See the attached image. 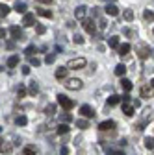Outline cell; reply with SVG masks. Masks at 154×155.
Here are the masks:
<instances>
[{"mask_svg": "<svg viewBox=\"0 0 154 155\" xmlns=\"http://www.w3.org/2000/svg\"><path fill=\"white\" fill-rule=\"evenodd\" d=\"M86 65H87L86 57H74V59H71V61L67 63V68H72V70H80V68H84Z\"/></svg>", "mask_w": 154, "mask_h": 155, "instance_id": "cell-1", "label": "cell"}, {"mask_svg": "<svg viewBox=\"0 0 154 155\" xmlns=\"http://www.w3.org/2000/svg\"><path fill=\"white\" fill-rule=\"evenodd\" d=\"M65 87L69 91H80L84 87L82 80H78V78H69V80H65Z\"/></svg>", "mask_w": 154, "mask_h": 155, "instance_id": "cell-2", "label": "cell"}, {"mask_svg": "<svg viewBox=\"0 0 154 155\" xmlns=\"http://www.w3.org/2000/svg\"><path fill=\"white\" fill-rule=\"evenodd\" d=\"M58 104H60L65 111H71V109L74 107V102H72L71 98H67L65 94H58Z\"/></svg>", "mask_w": 154, "mask_h": 155, "instance_id": "cell-3", "label": "cell"}, {"mask_svg": "<svg viewBox=\"0 0 154 155\" xmlns=\"http://www.w3.org/2000/svg\"><path fill=\"white\" fill-rule=\"evenodd\" d=\"M136 50H138V55H139V59H147V57L152 54V50H150L147 45H143V43H139Z\"/></svg>", "mask_w": 154, "mask_h": 155, "instance_id": "cell-4", "label": "cell"}, {"mask_svg": "<svg viewBox=\"0 0 154 155\" xmlns=\"http://www.w3.org/2000/svg\"><path fill=\"white\" fill-rule=\"evenodd\" d=\"M82 26L87 33L95 35V31H97V26H95V21H91V18H82Z\"/></svg>", "mask_w": 154, "mask_h": 155, "instance_id": "cell-5", "label": "cell"}, {"mask_svg": "<svg viewBox=\"0 0 154 155\" xmlns=\"http://www.w3.org/2000/svg\"><path fill=\"white\" fill-rule=\"evenodd\" d=\"M9 33H11V37L15 39V41H21V39H24V33H23V30L19 28V26H11V28H9Z\"/></svg>", "mask_w": 154, "mask_h": 155, "instance_id": "cell-6", "label": "cell"}, {"mask_svg": "<svg viewBox=\"0 0 154 155\" xmlns=\"http://www.w3.org/2000/svg\"><path fill=\"white\" fill-rule=\"evenodd\" d=\"M99 129L100 131H111V129H115V122L113 120H104V122L99 124Z\"/></svg>", "mask_w": 154, "mask_h": 155, "instance_id": "cell-7", "label": "cell"}, {"mask_svg": "<svg viewBox=\"0 0 154 155\" xmlns=\"http://www.w3.org/2000/svg\"><path fill=\"white\" fill-rule=\"evenodd\" d=\"M80 114L84 116V118H91V116H95V111L89 105H82L80 107Z\"/></svg>", "mask_w": 154, "mask_h": 155, "instance_id": "cell-8", "label": "cell"}, {"mask_svg": "<svg viewBox=\"0 0 154 155\" xmlns=\"http://www.w3.org/2000/svg\"><path fill=\"white\" fill-rule=\"evenodd\" d=\"M35 22V15L33 13H24V18H23V24L28 28V26H33Z\"/></svg>", "mask_w": 154, "mask_h": 155, "instance_id": "cell-9", "label": "cell"}, {"mask_svg": "<svg viewBox=\"0 0 154 155\" xmlns=\"http://www.w3.org/2000/svg\"><path fill=\"white\" fill-rule=\"evenodd\" d=\"M104 11H106V15H110V17H117V15H119V8L115 6V4H108Z\"/></svg>", "mask_w": 154, "mask_h": 155, "instance_id": "cell-10", "label": "cell"}, {"mask_svg": "<svg viewBox=\"0 0 154 155\" xmlns=\"http://www.w3.org/2000/svg\"><path fill=\"white\" fill-rule=\"evenodd\" d=\"M139 92H141L143 98H150V96H152V85H150V83H149V85H143V87L139 89Z\"/></svg>", "mask_w": 154, "mask_h": 155, "instance_id": "cell-11", "label": "cell"}, {"mask_svg": "<svg viewBox=\"0 0 154 155\" xmlns=\"http://www.w3.org/2000/svg\"><path fill=\"white\" fill-rule=\"evenodd\" d=\"M86 11H87L86 6H78V8H76V11H74V17L76 18H86Z\"/></svg>", "mask_w": 154, "mask_h": 155, "instance_id": "cell-12", "label": "cell"}, {"mask_svg": "<svg viewBox=\"0 0 154 155\" xmlns=\"http://www.w3.org/2000/svg\"><path fill=\"white\" fill-rule=\"evenodd\" d=\"M123 113L128 116V118H130V116H134V105H130V102L128 104H123Z\"/></svg>", "mask_w": 154, "mask_h": 155, "instance_id": "cell-13", "label": "cell"}, {"mask_svg": "<svg viewBox=\"0 0 154 155\" xmlns=\"http://www.w3.org/2000/svg\"><path fill=\"white\" fill-rule=\"evenodd\" d=\"M67 70H69V68L60 67V68L56 70V78H58V80H65V78H67Z\"/></svg>", "mask_w": 154, "mask_h": 155, "instance_id": "cell-14", "label": "cell"}, {"mask_svg": "<svg viewBox=\"0 0 154 155\" xmlns=\"http://www.w3.org/2000/svg\"><path fill=\"white\" fill-rule=\"evenodd\" d=\"M108 46H110V48H119V37H117V35L110 37V39H108Z\"/></svg>", "mask_w": 154, "mask_h": 155, "instance_id": "cell-15", "label": "cell"}, {"mask_svg": "<svg viewBox=\"0 0 154 155\" xmlns=\"http://www.w3.org/2000/svg\"><path fill=\"white\" fill-rule=\"evenodd\" d=\"M117 50H119V55H126V54L132 50V46H130L128 43H124V45H119V48H117Z\"/></svg>", "mask_w": 154, "mask_h": 155, "instance_id": "cell-16", "label": "cell"}, {"mask_svg": "<svg viewBox=\"0 0 154 155\" xmlns=\"http://www.w3.org/2000/svg\"><path fill=\"white\" fill-rule=\"evenodd\" d=\"M19 59H21L19 55H11L9 59H8V67H9V68H15V67L19 65Z\"/></svg>", "mask_w": 154, "mask_h": 155, "instance_id": "cell-17", "label": "cell"}, {"mask_svg": "<svg viewBox=\"0 0 154 155\" xmlns=\"http://www.w3.org/2000/svg\"><path fill=\"white\" fill-rule=\"evenodd\" d=\"M37 92H39V87H37V83H35V81H32V83H30V87H28V94H30V96H35Z\"/></svg>", "mask_w": 154, "mask_h": 155, "instance_id": "cell-18", "label": "cell"}, {"mask_svg": "<svg viewBox=\"0 0 154 155\" xmlns=\"http://www.w3.org/2000/svg\"><path fill=\"white\" fill-rule=\"evenodd\" d=\"M121 87H123V89H124V91L128 92V91H132V87H134V85H132V81H130V80H126V78H123V80H121Z\"/></svg>", "mask_w": 154, "mask_h": 155, "instance_id": "cell-19", "label": "cell"}, {"mask_svg": "<svg viewBox=\"0 0 154 155\" xmlns=\"http://www.w3.org/2000/svg\"><path fill=\"white\" fill-rule=\"evenodd\" d=\"M119 102H121V96H117V94H111L108 98V105H117Z\"/></svg>", "mask_w": 154, "mask_h": 155, "instance_id": "cell-20", "label": "cell"}, {"mask_svg": "<svg viewBox=\"0 0 154 155\" xmlns=\"http://www.w3.org/2000/svg\"><path fill=\"white\" fill-rule=\"evenodd\" d=\"M56 131H58V135H67V133H69V126L61 122L60 126H58V129H56Z\"/></svg>", "mask_w": 154, "mask_h": 155, "instance_id": "cell-21", "label": "cell"}, {"mask_svg": "<svg viewBox=\"0 0 154 155\" xmlns=\"http://www.w3.org/2000/svg\"><path fill=\"white\" fill-rule=\"evenodd\" d=\"M13 9H15L17 13H26V4H24V2H17Z\"/></svg>", "mask_w": 154, "mask_h": 155, "instance_id": "cell-22", "label": "cell"}, {"mask_svg": "<svg viewBox=\"0 0 154 155\" xmlns=\"http://www.w3.org/2000/svg\"><path fill=\"white\" fill-rule=\"evenodd\" d=\"M9 11H11V8H8L6 4H0V18H2V17H8Z\"/></svg>", "mask_w": 154, "mask_h": 155, "instance_id": "cell-23", "label": "cell"}, {"mask_svg": "<svg viewBox=\"0 0 154 155\" xmlns=\"http://www.w3.org/2000/svg\"><path fill=\"white\" fill-rule=\"evenodd\" d=\"M143 18H145L147 22H152V21H154V13H152L150 9H145V13H143Z\"/></svg>", "mask_w": 154, "mask_h": 155, "instance_id": "cell-24", "label": "cell"}, {"mask_svg": "<svg viewBox=\"0 0 154 155\" xmlns=\"http://www.w3.org/2000/svg\"><path fill=\"white\" fill-rule=\"evenodd\" d=\"M37 15H41L45 18H52V11L50 9H37Z\"/></svg>", "mask_w": 154, "mask_h": 155, "instance_id": "cell-25", "label": "cell"}, {"mask_svg": "<svg viewBox=\"0 0 154 155\" xmlns=\"http://www.w3.org/2000/svg\"><path fill=\"white\" fill-rule=\"evenodd\" d=\"M23 153H24V155H35L37 150H35V146H26V148L23 150Z\"/></svg>", "mask_w": 154, "mask_h": 155, "instance_id": "cell-26", "label": "cell"}, {"mask_svg": "<svg viewBox=\"0 0 154 155\" xmlns=\"http://www.w3.org/2000/svg\"><path fill=\"white\" fill-rule=\"evenodd\" d=\"M15 122H17V126H26V124H28V118H26L24 114H21V116H17Z\"/></svg>", "mask_w": 154, "mask_h": 155, "instance_id": "cell-27", "label": "cell"}, {"mask_svg": "<svg viewBox=\"0 0 154 155\" xmlns=\"http://www.w3.org/2000/svg\"><path fill=\"white\" fill-rule=\"evenodd\" d=\"M124 72H126V67H124L123 63L115 67V74H117V76H124Z\"/></svg>", "mask_w": 154, "mask_h": 155, "instance_id": "cell-28", "label": "cell"}, {"mask_svg": "<svg viewBox=\"0 0 154 155\" xmlns=\"http://www.w3.org/2000/svg\"><path fill=\"white\" fill-rule=\"evenodd\" d=\"M76 126H78L80 129H87V127H89L87 120H84V118H78V120H76Z\"/></svg>", "mask_w": 154, "mask_h": 155, "instance_id": "cell-29", "label": "cell"}, {"mask_svg": "<svg viewBox=\"0 0 154 155\" xmlns=\"http://www.w3.org/2000/svg\"><path fill=\"white\" fill-rule=\"evenodd\" d=\"M84 41H86V39H84L80 33H76V35L72 37V43H74V45H84Z\"/></svg>", "mask_w": 154, "mask_h": 155, "instance_id": "cell-30", "label": "cell"}, {"mask_svg": "<svg viewBox=\"0 0 154 155\" xmlns=\"http://www.w3.org/2000/svg\"><path fill=\"white\" fill-rule=\"evenodd\" d=\"M35 52H37V48H35V45H30V46H28V48L24 50V55H28V57H30V55H33Z\"/></svg>", "mask_w": 154, "mask_h": 155, "instance_id": "cell-31", "label": "cell"}, {"mask_svg": "<svg viewBox=\"0 0 154 155\" xmlns=\"http://www.w3.org/2000/svg\"><path fill=\"white\" fill-rule=\"evenodd\" d=\"M145 148L147 150H152L154 148V137H147L145 139Z\"/></svg>", "mask_w": 154, "mask_h": 155, "instance_id": "cell-32", "label": "cell"}, {"mask_svg": "<svg viewBox=\"0 0 154 155\" xmlns=\"http://www.w3.org/2000/svg\"><path fill=\"white\" fill-rule=\"evenodd\" d=\"M60 120H61L63 124H69V122L72 120V116H71V113H65V114H61V116H60Z\"/></svg>", "mask_w": 154, "mask_h": 155, "instance_id": "cell-33", "label": "cell"}, {"mask_svg": "<svg viewBox=\"0 0 154 155\" xmlns=\"http://www.w3.org/2000/svg\"><path fill=\"white\" fill-rule=\"evenodd\" d=\"M30 65H32V67H39V65H41V59H39V57L30 55Z\"/></svg>", "mask_w": 154, "mask_h": 155, "instance_id": "cell-34", "label": "cell"}, {"mask_svg": "<svg viewBox=\"0 0 154 155\" xmlns=\"http://www.w3.org/2000/svg\"><path fill=\"white\" fill-rule=\"evenodd\" d=\"M0 151L9 153V151H11V144H6V142H2V144H0Z\"/></svg>", "mask_w": 154, "mask_h": 155, "instance_id": "cell-35", "label": "cell"}, {"mask_svg": "<svg viewBox=\"0 0 154 155\" xmlns=\"http://www.w3.org/2000/svg\"><path fill=\"white\" fill-rule=\"evenodd\" d=\"M45 113H47L48 116H54V113H56V105H47V109H45Z\"/></svg>", "mask_w": 154, "mask_h": 155, "instance_id": "cell-36", "label": "cell"}, {"mask_svg": "<svg viewBox=\"0 0 154 155\" xmlns=\"http://www.w3.org/2000/svg\"><path fill=\"white\" fill-rule=\"evenodd\" d=\"M26 92H28V91H26V89L21 85V87H19V91H17V96H19V98H24V96H26Z\"/></svg>", "mask_w": 154, "mask_h": 155, "instance_id": "cell-37", "label": "cell"}, {"mask_svg": "<svg viewBox=\"0 0 154 155\" xmlns=\"http://www.w3.org/2000/svg\"><path fill=\"white\" fill-rule=\"evenodd\" d=\"M124 18H126V21L130 22L132 18H134V11H132V9H124Z\"/></svg>", "mask_w": 154, "mask_h": 155, "instance_id": "cell-38", "label": "cell"}, {"mask_svg": "<svg viewBox=\"0 0 154 155\" xmlns=\"http://www.w3.org/2000/svg\"><path fill=\"white\" fill-rule=\"evenodd\" d=\"M54 61H56V55H54V54H47L45 63H48V65H50V63H54Z\"/></svg>", "mask_w": 154, "mask_h": 155, "instance_id": "cell-39", "label": "cell"}, {"mask_svg": "<svg viewBox=\"0 0 154 155\" xmlns=\"http://www.w3.org/2000/svg\"><path fill=\"white\" fill-rule=\"evenodd\" d=\"M35 31H37V33H39V35H43V33L47 31V28H45L43 24H39V26H37V28H35Z\"/></svg>", "mask_w": 154, "mask_h": 155, "instance_id": "cell-40", "label": "cell"}, {"mask_svg": "<svg viewBox=\"0 0 154 155\" xmlns=\"http://www.w3.org/2000/svg\"><path fill=\"white\" fill-rule=\"evenodd\" d=\"M60 153H61V155H69V148H67V146H61V148H60Z\"/></svg>", "mask_w": 154, "mask_h": 155, "instance_id": "cell-41", "label": "cell"}, {"mask_svg": "<svg viewBox=\"0 0 154 155\" xmlns=\"http://www.w3.org/2000/svg\"><path fill=\"white\" fill-rule=\"evenodd\" d=\"M21 68H23V74H24V76L30 74V67H28V65H24V67H21Z\"/></svg>", "mask_w": 154, "mask_h": 155, "instance_id": "cell-42", "label": "cell"}, {"mask_svg": "<svg viewBox=\"0 0 154 155\" xmlns=\"http://www.w3.org/2000/svg\"><path fill=\"white\" fill-rule=\"evenodd\" d=\"M99 28H100V30L106 28V21H104V18H100V21H99Z\"/></svg>", "mask_w": 154, "mask_h": 155, "instance_id": "cell-43", "label": "cell"}, {"mask_svg": "<svg viewBox=\"0 0 154 155\" xmlns=\"http://www.w3.org/2000/svg\"><path fill=\"white\" fill-rule=\"evenodd\" d=\"M121 102H123V104H128V102H130V96H128V94H124L123 98H121Z\"/></svg>", "mask_w": 154, "mask_h": 155, "instance_id": "cell-44", "label": "cell"}, {"mask_svg": "<svg viewBox=\"0 0 154 155\" xmlns=\"http://www.w3.org/2000/svg\"><path fill=\"white\" fill-rule=\"evenodd\" d=\"M6 37V30L4 28H0V39H4Z\"/></svg>", "mask_w": 154, "mask_h": 155, "instance_id": "cell-45", "label": "cell"}, {"mask_svg": "<svg viewBox=\"0 0 154 155\" xmlns=\"http://www.w3.org/2000/svg\"><path fill=\"white\" fill-rule=\"evenodd\" d=\"M39 4H52V0H37Z\"/></svg>", "mask_w": 154, "mask_h": 155, "instance_id": "cell-46", "label": "cell"}, {"mask_svg": "<svg viewBox=\"0 0 154 155\" xmlns=\"http://www.w3.org/2000/svg\"><path fill=\"white\" fill-rule=\"evenodd\" d=\"M6 46H8V48H9V50H11V48H13V46H15V43H13V41H9V43H8V45H6Z\"/></svg>", "mask_w": 154, "mask_h": 155, "instance_id": "cell-47", "label": "cell"}, {"mask_svg": "<svg viewBox=\"0 0 154 155\" xmlns=\"http://www.w3.org/2000/svg\"><path fill=\"white\" fill-rule=\"evenodd\" d=\"M150 85H152V89H154V80H152V81H150Z\"/></svg>", "mask_w": 154, "mask_h": 155, "instance_id": "cell-48", "label": "cell"}, {"mask_svg": "<svg viewBox=\"0 0 154 155\" xmlns=\"http://www.w3.org/2000/svg\"><path fill=\"white\" fill-rule=\"evenodd\" d=\"M2 142H4V140H2V139H0V144H2Z\"/></svg>", "mask_w": 154, "mask_h": 155, "instance_id": "cell-49", "label": "cell"}, {"mask_svg": "<svg viewBox=\"0 0 154 155\" xmlns=\"http://www.w3.org/2000/svg\"><path fill=\"white\" fill-rule=\"evenodd\" d=\"M0 70H2V68H0Z\"/></svg>", "mask_w": 154, "mask_h": 155, "instance_id": "cell-50", "label": "cell"}]
</instances>
